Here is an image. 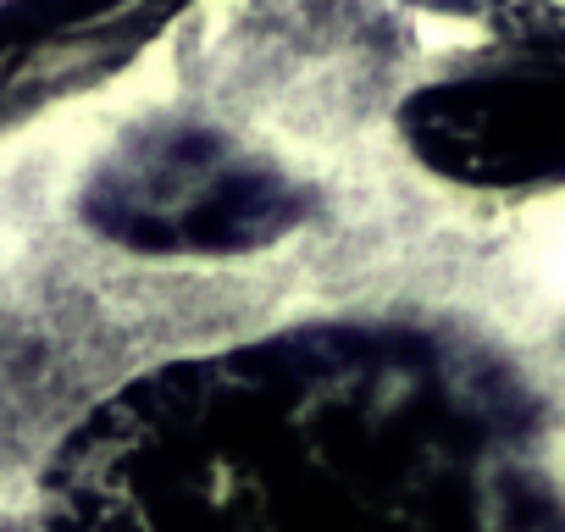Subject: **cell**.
<instances>
[{
	"label": "cell",
	"mask_w": 565,
	"mask_h": 532,
	"mask_svg": "<svg viewBox=\"0 0 565 532\" xmlns=\"http://www.w3.org/2000/svg\"><path fill=\"white\" fill-rule=\"evenodd\" d=\"M89 216L134 249L222 255L289 233L300 222V194L211 134H161L95 183Z\"/></svg>",
	"instance_id": "2"
},
{
	"label": "cell",
	"mask_w": 565,
	"mask_h": 532,
	"mask_svg": "<svg viewBox=\"0 0 565 532\" xmlns=\"http://www.w3.org/2000/svg\"><path fill=\"white\" fill-rule=\"evenodd\" d=\"M45 532H565L532 394L422 328L328 322L183 355L51 455Z\"/></svg>",
	"instance_id": "1"
},
{
	"label": "cell",
	"mask_w": 565,
	"mask_h": 532,
	"mask_svg": "<svg viewBox=\"0 0 565 532\" xmlns=\"http://www.w3.org/2000/svg\"><path fill=\"white\" fill-rule=\"evenodd\" d=\"M416 156L477 189L565 178V62L449 78L405 106Z\"/></svg>",
	"instance_id": "3"
}]
</instances>
